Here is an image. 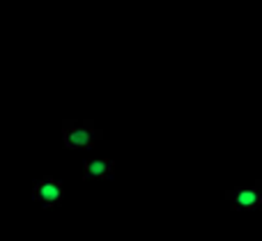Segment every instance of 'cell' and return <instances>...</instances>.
<instances>
[{"mask_svg":"<svg viewBox=\"0 0 262 241\" xmlns=\"http://www.w3.org/2000/svg\"><path fill=\"white\" fill-rule=\"evenodd\" d=\"M226 200L237 211H258L262 209V182H253L249 186H237L226 193Z\"/></svg>","mask_w":262,"mask_h":241,"instance_id":"7a4b0ae2","label":"cell"},{"mask_svg":"<svg viewBox=\"0 0 262 241\" xmlns=\"http://www.w3.org/2000/svg\"><path fill=\"white\" fill-rule=\"evenodd\" d=\"M32 196H35V200L41 202V205L53 207V205H58V202L62 200L64 188H62V184H60L58 179L44 177V179H39V182L35 184V188H32Z\"/></svg>","mask_w":262,"mask_h":241,"instance_id":"3957f363","label":"cell"},{"mask_svg":"<svg viewBox=\"0 0 262 241\" xmlns=\"http://www.w3.org/2000/svg\"><path fill=\"white\" fill-rule=\"evenodd\" d=\"M104 138V131L97 127L95 122H64L62 124V140L64 147L69 150H88L95 142H99Z\"/></svg>","mask_w":262,"mask_h":241,"instance_id":"6da1fadb","label":"cell"},{"mask_svg":"<svg viewBox=\"0 0 262 241\" xmlns=\"http://www.w3.org/2000/svg\"><path fill=\"white\" fill-rule=\"evenodd\" d=\"M115 173V161L113 159H90L83 163V177L97 182V179H108Z\"/></svg>","mask_w":262,"mask_h":241,"instance_id":"277c9868","label":"cell"}]
</instances>
